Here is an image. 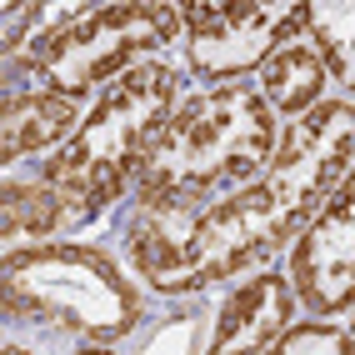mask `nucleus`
<instances>
[{"mask_svg":"<svg viewBox=\"0 0 355 355\" xmlns=\"http://www.w3.org/2000/svg\"><path fill=\"white\" fill-rule=\"evenodd\" d=\"M266 355H355V336L350 330H336V325H291Z\"/></svg>","mask_w":355,"mask_h":355,"instance_id":"13","label":"nucleus"},{"mask_svg":"<svg viewBox=\"0 0 355 355\" xmlns=\"http://www.w3.org/2000/svg\"><path fill=\"white\" fill-rule=\"evenodd\" d=\"M275 155V110L250 85H216L185 101L140 165V205L200 210L216 191L245 185Z\"/></svg>","mask_w":355,"mask_h":355,"instance_id":"2","label":"nucleus"},{"mask_svg":"<svg viewBox=\"0 0 355 355\" xmlns=\"http://www.w3.org/2000/svg\"><path fill=\"white\" fill-rule=\"evenodd\" d=\"M311 6H255V0H235V6H216V0H200V6L180 10L185 26V45H191V65L200 76H241L250 65H266L270 55L286 51V35H295Z\"/></svg>","mask_w":355,"mask_h":355,"instance_id":"6","label":"nucleus"},{"mask_svg":"<svg viewBox=\"0 0 355 355\" xmlns=\"http://www.w3.org/2000/svg\"><path fill=\"white\" fill-rule=\"evenodd\" d=\"M175 26L180 10L171 6H101L31 40V70L55 96L80 101L85 90L146 65V55L175 40Z\"/></svg>","mask_w":355,"mask_h":355,"instance_id":"5","label":"nucleus"},{"mask_svg":"<svg viewBox=\"0 0 355 355\" xmlns=\"http://www.w3.org/2000/svg\"><path fill=\"white\" fill-rule=\"evenodd\" d=\"M0 220H6V245L15 255L20 241H31V250L40 245V235H51L65 225L60 216V200L45 180H10L6 185V200H0Z\"/></svg>","mask_w":355,"mask_h":355,"instance_id":"11","label":"nucleus"},{"mask_svg":"<svg viewBox=\"0 0 355 355\" xmlns=\"http://www.w3.org/2000/svg\"><path fill=\"white\" fill-rule=\"evenodd\" d=\"M6 355H31V350H20V345H6Z\"/></svg>","mask_w":355,"mask_h":355,"instance_id":"15","label":"nucleus"},{"mask_svg":"<svg viewBox=\"0 0 355 355\" xmlns=\"http://www.w3.org/2000/svg\"><path fill=\"white\" fill-rule=\"evenodd\" d=\"M40 6H10L6 10V51H15L20 40H26V26H35Z\"/></svg>","mask_w":355,"mask_h":355,"instance_id":"14","label":"nucleus"},{"mask_svg":"<svg viewBox=\"0 0 355 355\" xmlns=\"http://www.w3.org/2000/svg\"><path fill=\"white\" fill-rule=\"evenodd\" d=\"M350 336H355V330H350Z\"/></svg>","mask_w":355,"mask_h":355,"instance_id":"17","label":"nucleus"},{"mask_svg":"<svg viewBox=\"0 0 355 355\" xmlns=\"http://www.w3.org/2000/svg\"><path fill=\"white\" fill-rule=\"evenodd\" d=\"M175 90L180 76L171 65H135L96 101L76 140L40 171V180L60 200L65 225L101 216L105 205H115V196H125L130 175L140 180L146 150L175 115Z\"/></svg>","mask_w":355,"mask_h":355,"instance_id":"3","label":"nucleus"},{"mask_svg":"<svg viewBox=\"0 0 355 355\" xmlns=\"http://www.w3.org/2000/svg\"><path fill=\"white\" fill-rule=\"evenodd\" d=\"M311 35H315V51L325 60V70L355 90V6H311Z\"/></svg>","mask_w":355,"mask_h":355,"instance_id":"12","label":"nucleus"},{"mask_svg":"<svg viewBox=\"0 0 355 355\" xmlns=\"http://www.w3.org/2000/svg\"><path fill=\"white\" fill-rule=\"evenodd\" d=\"M80 125H85L80 101H70V96H55V90H26V96H10L6 115H0V155L15 165V160L35 155V150L70 146Z\"/></svg>","mask_w":355,"mask_h":355,"instance_id":"9","label":"nucleus"},{"mask_svg":"<svg viewBox=\"0 0 355 355\" xmlns=\"http://www.w3.org/2000/svg\"><path fill=\"white\" fill-rule=\"evenodd\" d=\"M291 286L315 315H340L355 305V165L330 191L320 216L300 230Z\"/></svg>","mask_w":355,"mask_h":355,"instance_id":"7","label":"nucleus"},{"mask_svg":"<svg viewBox=\"0 0 355 355\" xmlns=\"http://www.w3.org/2000/svg\"><path fill=\"white\" fill-rule=\"evenodd\" d=\"M6 311L90 340H121L140 325V291L105 250L35 245L6 260Z\"/></svg>","mask_w":355,"mask_h":355,"instance_id":"4","label":"nucleus"},{"mask_svg":"<svg viewBox=\"0 0 355 355\" xmlns=\"http://www.w3.org/2000/svg\"><path fill=\"white\" fill-rule=\"evenodd\" d=\"M90 355H105V350H90Z\"/></svg>","mask_w":355,"mask_h":355,"instance_id":"16","label":"nucleus"},{"mask_svg":"<svg viewBox=\"0 0 355 355\" xmlns=\"http://www.w3.org/2000/svg\"><path fill=\"white\" fill-rule=\"evenodd\" d=\"M291 305H295V286L291 275L260 270L235 291L220 315H216V336H210L205 355H266L291 325Z\"/></svg>","mask_w":355,"mask_h":355,"instance_id":"8","label":"nucleus"},{"mask_svg":"<svg viewBox=\"0 0 355 355\" xmlns=\"http://www.w3.org/2000/svg\"><path fill=\"white\" fill-rule=\"evenodd\" d=\"M355 160V105L320 101L275 146L255 180L200 210L140 205L130 225V260L155 291H196L241 275L300 235Z\"/></svg>","mask_w":355,"mask_h":355,"instance_id":"1","label":"nucleus"},{"mask_svg":"<svg viewBox=\"0 0 355 355\" xmlns=\"http://www.w3.org/2000/svg\"><path fill=\"white\" fill-rule=\"evenodd\" d=\"M320 90H325V60L311 45H286L260 70V96H266V105L275 115H295L300 121L305 110L320 105Z\"/></svg>","mask_w":355,"mask_h":355,"instance_id":"10","label":"nucleus"}]
</instances>
